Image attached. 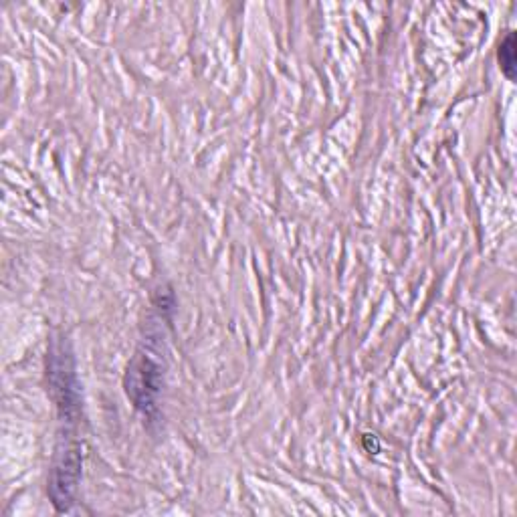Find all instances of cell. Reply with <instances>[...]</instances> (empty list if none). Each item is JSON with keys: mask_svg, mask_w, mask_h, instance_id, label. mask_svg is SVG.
Returning a JSON list of instances; mask_svg holds the SVG:
<instances>
[{"mask_svg": "<svg viewBox=\"0 0 517 517\" xmlns=\"http://www.w3.org/2000/svg\"><path fill=\"white\" fill-rule=\"evenodd\" d=\"M128 394L136 406L148 410L158 394V368L148 358H138L128 370Z\"/></svg>", "mask_w": 517, "mask_h": 517, "instance_id": "2", "label": "cell"}, {"mask_svg": "<svg viewBox=\"0 0 517 517\" xmlns=\"http://www.w3.org/2000/svg\"><path fill=\"white\" fill-rule=\"evenodd\" d=\"M79 471H81L79 449L69 445V447H65V451L59 453L55 467H53V475H51V497L59 511L69 509L73 491L79 481Z\"/></svg>", "mask_w": 517, "mask_h": 517, "instance_id": "1", "label": "cell"}, {"mask_svg": "<svg viewBox=\"0 0 517 517\" xmlns=\"http://www.w3.org/2000/svg\"><path fill=\"white\" fill-rule=\"evenodd\" d=\"M499 63L507 79H515V35L509 33L499 47Z\"/></svg>", "mask_w": 517, "mask_h": 517, "instance_id": "3", "label": "cell"}]
</instances>
